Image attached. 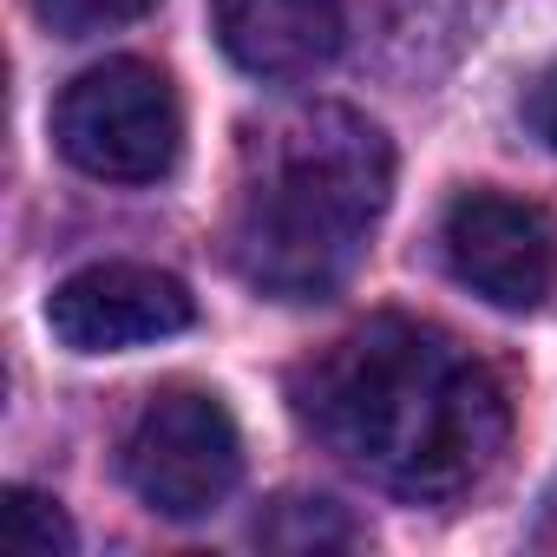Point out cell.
<instances>
[{"label":"cell","mask_w":557,"mask_h":557,"mask_svg":"<svg viewBox=\"0 0 557 557\" xmlns=\"http://www.w3.org/2000/svg\"><path fill=\"white\" fill-rule=\"evenodd\" d=\"M302 426L361 479L413 505L466 498L511 440L498 374L453 335L374 315L329 342L289 381Z\"/></svg>","instance_id":"obj_1"},{"label":"cell","mask_w":557,"mask_h":557,"mask_svg":"<svg viewBox=\"0 0 557 557\" xmlns=\"http://www.w3.org/2000/svg\"><path fill=\"white\" fill-rule=\"evenodd\" d=\"M394 197V145L355 106H296L249 138L230 262L275 302L335 296Z\"/></svg>","instance_id":"obj_2"},{"label":"cell","mask_w":557,"mask_h":557,"mask_svg":"<svg viewBox=\"0 0 557 557\" xmlns=\"http://www.w3.org/2000/svg\"><path fill=\"white\" fill-rule=\"evenodd\" d=\"M60 158L99 184H158L184 151L177 86L145 60H106L79 73L53 106Z\"/></svg>","instance_id":"obj_3"},{"label":"cell","mask_w":557,"mask_h":557,"mask_svg":"<svg viewBox=\"0 0 557 557\" xmlns=\"http://www.w3.org/2000/svg\"><path fill=\"white\" fill-rule=\"evenodd\" d=\"M119 466H125V485L158 518H203L243 479V433L216 394L164 387L138 407Z\"/></svg>","instance_id":"obj_4"},{"label":"cell","mask_w":557,"mask_h":557,"mask_svg":"<svg viewBox=\"0 0 557 557\" xmlns=\"http://www.w3.org/2000/svg\"><path fill=\"white\" fill-rule=\"evenodd\" d=\"M440 249L459 283L505 315H531L557 296V216L531 197L459 190L446 203Z\"/></svg>","instance_id":"obj_5"},{"label":"cell","mask_w":557,"mask_h":557,"mask_svg":"<svg viewBox=\"0 0 557 557\" xmlns=\"http://www.w3.org/2000/svg\"><path fill=\"white\" fill-rule=\"evenodd\" d=\"M197 322V296L145 262H92L47 296V329L73 355H125L171 342Z\"/></svg>","instance_id":"obj_6"},{"label":"cell","mask_w":557,"mask_h":557,"mask_svg":"<svg viewBox=\"0 0 557 557\" xmlns=\"http://www.w3.org/2000/svg\"><path fill=\"white\" fill-rule=\"evenodd\" d=\"M223 53L256 79H309L342 53V0H210Z\"/></svg>","instance_id":"obj_7"},{"label":"cell","mask_w":557,"mask_h":557,"mask_svg":"<svg viewBox=\"0 0 557 557\" xmlns=\"http://www.w3.org/2000/svg\"><path fill=\"white\" fill-rule=\"evenodd\" d=\"M492 14H498V0H381L374 53L394 79L426 86L485 40Z\"/></svg>","instance_id":"obj_8"},{"label":"cell","mask_w":557,"mask_h":557,"mask_svg":"<svg viewBox=\"0 0 557 557\" xmlns=\"http://www.w3.org/2000/svg\"><path fill=\"white\" fill-rule=\"evenodd\" d=\"M256 544H269V550H342V544H361V524L335 498H275L269 518L256 524Z\"/></svg>","instance_id":"obj_9"},{"label":"cell","mask_w":557,"mask_h":557,"mask_svg":"<svg viewBox=\"0 0 557 557\" xmlns=\"http://www.w3.org/2000/svg\"><path fill=\"white\" fill-rule=\"evenodd\" d=\"M8 544H14V550H27V557H66L79 537H73L66 511H60L47 492L14 485V492H8Z\"/></svg>","instance_id":"obj_10"},{"label":"cell","mask_w":557,"mask_h":557,"mask_svg":"<svg viewBox=\"0 0 557 557\" xmlns=\"http://www.w3.org/2000/svg\"><path fill=\"white\" fill-rule=\"evenodd\" d=\"M158 8V0H34V14L60 34V40H92L112 27H132Z\"/></svg>","instance_id":"obj_11"},{"label":"cell","mask_w":557,"mask_h":557,"mask_svg":"<svg viewBox=\"0 0 557 557\" xmlns=\"http://www.w3.org/2000/svg\"><path fill=\"white\" fill-rule=\"evenodd\" d=\"M524 132H531L544 151H557V60L524 86Z\"/></svg>","instance_id":"obj_12"}]
</instances>
